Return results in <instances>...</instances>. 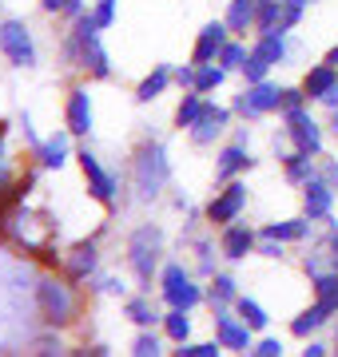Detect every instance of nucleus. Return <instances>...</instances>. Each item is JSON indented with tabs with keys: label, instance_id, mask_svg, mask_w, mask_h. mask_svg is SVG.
Segmentation results:
<instances>
[{
	"label": "nucleus",
	"instance_id": "nucleus-1",
	"mask_svg": "<svg viewBox=\"0 0 338 357\" xmlns=\"http://www.w3.org/2000/svg\"><path fill=\"white\" fill-rule=\"evenodd\" d=\"M171 178V163H168V151L159 143H143L135 159H131V187L140 191V199H156Z\"/></svg>",
	"mask_w": 338,
	"mask_h": 357
},
{
	"label": "nucleus",
	"instance_id": "nucleus-2",
	"mask_svg": "<svg viewBox=\"0 0 338 357\" xmlns=\"http://www.w3.org/2000/svg\"><path fill=\"white\" fill-rule=\"evenodd\" d=\"M100 32H104V28L96 24L91 13L76 16V28H72V40H76V68H88L96 79H108L112 76V60H108L104 44H100Z\"/></svg>",
	"mask_w": 338,
	"mask_h": 357
},
{
	"label": "nucleus",
	"instance_id": "nucleus-3",
	"mask_svg": "<svg viewBox=\"0 0 338 357\" xmlns=\"http://www.w3.org/2000/svg\"><path fill=\"white\" fill-rule=\"evenodd\" d=\"M76 282L68 278H44L36 286V302H40V318L48 321L52 330H64L68 321L76 318Z\"/></svg>",
	"mask_w": 338,
	"mask_h": 357
},
{
	"label": "nucleus",
	"instance_id": "nucleus-4",
	"mask_svg": "<svg viewBox=\"0 0 338 357\" xmlns=\"http://www.w3.org/2000/svg\"><path fill=\"white\" fill-rule=\"evenodd\" d=\"M159 255H163V230L159 227H140L128 238V262L143 286L159 274Z\"/></svg>",
	"mask_w": 338,
	"mask_h": 357
},
{
	"label": "nucleus",
	"instance_id": "nucleus-5",
	"mask_svg": "<svg viewBox=\"0 0 338 357\" xmlns=\"http://www.w3.org/2000/svg\"><path fill=\"white\" fill-rule=\"evenodd\" d=\"M159 286H163V302H168L171 310H196L199 302L207 298V294L191 282V274H187L179 262H171V266L159 270Z\"/></svg>",
	"mask_w": 338,
	"mask_h": 357
},
{
	"label": "nucleus",
	"instance_id": "nucleus-6",
	"mask_svg": "<svg viewBox=\"0 0 338 357\" xmlns=\"http://www.w3.org/2000/svg\"><path fill=\"white\" fill-rule=\"evenodd\" d=\"M0 52L13 68H36V40L24 20H0Z\"/></svg>",
	"mask_w": 338,
	"mask_h": 357
},
{
	"label": "nucleus",
	"instance_id": "nucleus-7",
	"mask_svg": "<svg viewBox=\"0 0 338 357\" xmlns=\"http://www.w3.org/2000/svg\"><path fill=\"white\" fill-rule=\"evenodd\" d=\"M279 107H283V88L271 84V79L247 84V91H243V96H235V103H231V112L243 115V119H259V115L279 112Z\"/></svg>",
	"mask_w": 338,
	"mask_h": 357
},
{
	"label": "nucleus",
	"instance_id": "nucleus-8",
	"mask_svg": "<svg viewBox=\"0 0 338 357\" xmlns=\"http://www.w3.org/2000/svg\"><path fill=\"white\" fill-rule=\"evenodd\" d=\"M286 119V135L295 143V151L302 155H323V128L307 107H295V112H283Z\"/></svg>",
	"mask_w": 338,
	"mask_h": 357
},
{
	"label": "nucleus",
	"instance_id": "nucleus-9",
	"mask_svg": "<svg viewBox=\"0 0 338 357\" xmlns=\"http://www.w3.org/2000/svg\"><path fill=\"white\" fill-rule=\"evenodd\" d=\"M80 171H84V178H88V191H91V199L96 203H104V206H112L116 203V191H119V178L108 171L96 155L88 151V147H80Z\"/></svg>",
	"mask_w": 338,
	"mask_h": 357
},
{
	"label": "nucleus",
	"instance_id": "nucleus-10",
	"mask_svg": "<svg viewBox=\"0 0 338 357\" xmlns=\"http://www.w3.org/2000/svg\"><path fill=\"white\" fill-rule=\"evenodd\" d=\"M243 206H247V187L239 178H231V183H223V191L207 203V222L227 227V222H235V218L243 215Z\"/></svg>",
	"mask_w": 338,
	"mask_h": 357
},
{
	"label": "nucleus",
	"instance_id": "nucleus-11",
	"mask_svg": "<svg viewBox=\"0 0 338 357\" xmlns=\"http://www.w3.org/2000/svg\"><path fill=\"white\" fill-rule=\"evenodd\" d=\"M335 187H330V178L326 175H314L307 187H302V211H307V218L311 222H326L330 218V211H335Z\"/></svg>",
	"mask_w": 338,
	"mask_h": 357
},
{
	"label": "nucleus",
	"instance_id": "nucleus-12",
	"mask_svg": "<svg viewBox=\"0 0 338 357\" xmlns=\"http://www.w3.org/2000/svg\"><path fill=\"white\" fill-rule=\"evenodd\" d=\"M227 40H231L227 20H211V24H203V32L196 36V48H191V64H215Z\"/></svg>",
	"mask_w": 338,
	"mask_h": 357
},
{
	"label": "nucleus",
	"instance_id": "nucleus-13",
	"mask_svg": "<svg viewBox=\"0 0 338 357\" xmlns=\"http://www.w3.org/2000/svg\"><path fill=\"white\" fill-rule=\"evenodd\" d=\"M96 266H100V255H96V243H76L72 250L64 255V262H60V274H64L68 282H88L91 274H96Z\"/></svg>",
	"mask_w": 338,
	"mask_h": 357
},
{
	"label": "nucleus",
	"instance_id": "nucleus-14",
	"mask_svg": "<svg viewBox=\"0 0 338 357\" xmlns=\"http://www.w3.org/2000/svg\"><path fill=\"white\" fill-rule=\"evenodd\" d=\"M255 246H259V234H255L251 227H243L239 218L223 227V234H219V250H223V258H231V262H243L247 255H255Z\"/></svg>",
	"mask_w": 338,
	"mask_h": 357
},
{
	"label": "nucleus",
	"instance_id": "nucleus-15",
	"mask_svg": "<svg viewBox=\"0 0 338 357\" xmlns=\"http://www.w3.org/2000/svg\"><path fill=\"white\" fill-rule=\"evenodd\" d=\"M227 123H231V107H215V103H203V115H199V123L191 128V143H199V147L215 143L223 131H227Z\"/></svg>",
	"mask_w": 338,
	"mask_h": 357
},
{
	"label": "nucleus",
	"instance_id": "nucleus-16",
	"mask_svg": "<svg viewBox=\"0 0 338 357\" xmlns=\"http://www.w3.org/2000/svg\"><path fill=\"white\" fill-rule=\"evenodd\" d=\"M64 128L72 135H91V96L88 88H72L64 103Z\"/></svg>",
	"mask_w": 338,
	"mask_h": 357
},
{
	"label": "nucleus",
	"instance_id": "nucleus-17",
	"mask_svg": "<svg viewBox=\"0 0 338 357\" xmlns=\"http://www.w3.org/2000/svg\"><path fill=\"white\" fill-rule=\"evenodd\" d=\"M255 167V159H251L247 143H227L219 155H215V178L219 183H231V178H239L243 171H251Z\"/></svg>",
	"mask_w": 338,
	"mask_h": 357
},
{
	"label": "nucleus",
	"instance_id": "nucleus-18",
	"mask_svg": "<svg viewBox=\"0 0 338 357\" xmlns=\"http://www.w3.org/2000/svg\"><path fill=\"white\" fill-rule=\"evenodd\" d=\"M215 330H219V342H223V349H239V354H247L251 349V326L243 318L235 321L227 310H215Z\"/></svg>",
	"mask_w": 338,
	"mask_h": 357
},
{
	"label": "nucleus",
	"instance_id": "nucleus-19",
	"mask_svg": "<svg viewBox=\"0 0 338 357\" xmlns=\"http://www.w3.org/2000/svg\"><path fill=\"white\" fill-rule=\"evenodd\" d=\"M68 135H72V131H60V135L40 139L36 147H32V155H36V163L44 167V171H60V167L68 163Z\"/></svg>",
	"mask_w": 338,
	"mask_h": 357
},
{
	"label": "nucleus",
	"instance_id": "nucleus-20",
	"mask_svg": "<svg viewBox=\"0 0 338 357\" xmlns=\"http://www.w3.org/2000/svg\"><path fill=\"white\" fill-rule=\"evenodd\" d=\"M283 13H286V0H259V16H255V32H259V36H271V32H283V36H286Z\"/></svg>",
	"mask_w": 338,
	"mask_h": 357
},
{
	"label": "nucleus",
	"instance_id": "nucleus-21",
	"mask_svg": "<svg viewBox=\"0 0 338 357\" xmlns=\"http://www.w3.org/2000/svg\"><path fill=\"white\" fill-rule=\"evenodd\" d=\"M330 88H338V68H330L323 60L318 68H311L307 72V79H302V91H307V100H323Z\"/></svg>",
	"mask_w": 338,
	"mask_h": 357
},
{
	"label": "nucleus",
	"instance_id": "nucleus-22",
	"mask_svg": "<svg viewBox=\"0 0 338 357\" xmlns=\"http://www.w3.org/2000/svg\"><path fill=\"white\" fill-rule=\"evenodd\" d=\"M255 16H259V0H231L223 20H227V28H231V32H239V36H243L247 28H255Z\"/></svg>",
	"mask_w": 338,
	"mask_h": 357
},
{
	"label": "nucleus",
	"instance_id": "nucleus-23",
	"mask_svg": "<svg viewBox=\"0 0 338 357\" xmlns=\"http://www.w3.org/2000/svg\"><path fill=\"white\" fill-rule=\"evenodd\" d=\"M283 171H286V183H295V187H307V183L318 175V171H314V155H302V151L286 155Z\"/></svg>",
	"mask_w": 338,
	"mask_h": 357
},
{
	"label": "nucleus",
	"instance_id": "nucleus-24",
	"mask_svg": "<svg viewBox=\"0 0 338 357\" xmlns=\"http://www.w3.org/2000/svg\"><path fill=\"white\" fill-rule=\"evenodd\" d=\"M124 314H128V318L135 321L140 330H152L156 321H163V318H159V310H156V302H152V298H128V302H124Z\"/></svg>",
	"mask_w": 338,
	"mask_h": 357
},
{
	"label": "nucleus",
	"instance_id": "nucleus-25",
	"mask_svg": "<svg viewBox=\"0 0 338 357\" xmlns=\"http://www.w3.org/2000/svg\"><path fill=\"white\" fill-rule=\"evenodd\" d=\"M203 96H199V91H187V96H183L179 100V107H175V128L179 131H191L199 123V115H203Z\"/></svg>",
	"mask_w": 338,
	"mask_h": 357
},
{
	"label": "nucleus",
	"instance_id": "nucleus-26",
	"mask_svg": "<svg viewBox=\"0 0 338 357\" xmlns=\"http://www.w3.org/2000/svg\"><path fill=\"white\" fill-rule=\"evenodd\" d=\"M307 230H311V218H286V222L263 227V234H271V238H279V243H302Z\"/></svg>",
	"mask_w": 338,
	"mask_h": 357
},
{
	"label": "nucleus",
	"instance_id": "nucleus-27",
	"mask_svg": "<svg viewBox=\"0 0 338 357\" xmlns=\"http://www.w3.org/2000/svg\"><path fill=\"white\" fill-rule=\"evenodd\" d=\"M168 84H171V68L159 64L156 72H152V76L143 79L140 88H135V100H140V103H152L156 96H163V88H168Z\"/></svg>",
	"mask_w": 338,
	"mask_h": 357
},
{
	"label": "nucleus",
	"instance_id": "nucleus-28",
	"mask_svg": "<svg viewBox=\"0 0 338 357\" xmlns=\"http://www.w3.org/2000/svg\"><path fill=\"white\" fill-rule=\"evenodd\" d=\"M255 56H263V60H267V64H283L286 60V40H283V32H271V36H259L255 40Z\"/></svg>",
	"mask_w": 338,
	"mask_h": 357
},
{
	"label": "nucleus",
	"instance_id": "nucleus-29",
	"mask_svg": "<svg viewBox=\"0 0 338 357\" xmlns=\"http://www.w3.org/2000/svg\"><path fill=\"white\" fill-rule=\"evenodd\" d=\"M314 294H318V306L330 310V314H338V270L335 274H314Z\"/></svg>",
	"mask_w": 338,
	"mask_h": 357
},
{
	"label": "nucleus",
	"instance_id": "nucleus-30",
	"mask_svg": "<svg viewBox=\"0 0 338 357\" xmlns=\"http://www.w3.org/2000/svg\"><path fill=\"white\" fill-rule=\"evenodd\" d=\"M235 298H239V290H235V278L231 274H215L211 278V290H207V302L215 310H223V306H231Z\"/></svg>",
	"mask_w": 338,
	"mask_h": 357
},
{
	"label": "nucleus",
	"instance_id": "nucleus-31",
	"mask_svg": "<svg viewBox=\"0 0 338 357\" xmlns=\"http://www.w3.org/2000/svg\"><path fill=\"white\" fill-rule=\"evenodd\" d=\"M326 318H330V310H323L318 302H314L307 314H299V318L291 321V333H295V337H311L318 326H326Z\"/></svg>",
	"mask_w": 338,
	"mask_h": 357
},
{
	"label": "nucleus",
	"instance_id": "nucleus-32",
	"mask_svg": "<svg viewBox=\"0 0 338 357\" xmlns=\"http://www.w3.org/2000/svg\"><path fill=\"white\" fill-rule=\"evenodd\" d=\"M163 333H168L175 345H183L191 337V318H187V310H168L163 314Z\"/></svg>",
	"mask_w": 338,
	"mask_h": 357
},
{
	"label": "nucleus",
	"instance_id": "nucleus-33",
	"mask_svg": "<svg viewBox=\"0 0 338 357\" xmlns=\"http://www.w3.org/2000/svg\"><path fill=\"white\" fill-rule=\"evenodd\" d=\"M223 79H227V68H223L219 60H215V64H199V76H196V88H191V91L207 96V91L223 88Z\"/></svg>",
	"mask_w": 338,
	"mask_h": 357
},
{
	"label": "nucleus",
	"instance_id": "nucleus-34",
	"mask_svg": "<svg viewBox=\"0 0 338 357\" xmlns=\"http://www.w3.org/2000/svg\"><path fill=\"white\" fill-rule=\"evenodd\" d=\"M235 314L247 321L251 330H267V321H271V318H267V310H263L255 298H235Z\"/></svg>",
	"mask_w": 338,
	"mask_h": 357
},
{
	"label": "nucleus",
	"instance_id": "nucleus-35",
	"mask_svg": "<svg viewBox=\"0 0 338 357\" xmlns=\"http://www.w3.org/2000/svg\"><path fill=\"white\" fill-rule=\"evenodd\" d=\"M247 44H239V40H227L223 44V52H219V64L227 68V72H243V64H247Z\"/></svg>",
	"mask_w": 338,
	"mask_h": 357
},
{
	"label": "nucleus",
	"instance_id": "nucleus-36",
	"mask_svg": "<svg viewBox=\"0 0 338 357\" xmlns=\"http://www.w3.org/2000/svg\"><path fill=\"white\" fill-rule=\"evenodd\" d=\"M223 354V342L215 337V342H183L179 349H175V357H219Z\"/></svg>",
	"mask_w": 338,
	"mask_h": 357
},
{
	"label": "nucleus",
	"instance_id": "nucleus-37",
	"mask_svg": "<svg viewBox=\"0 0 338 357\" xmlns=\"http://www.w3.org/2000/svg\"><path fill=\"white\" fill-rule=\"evenodd\" d=\"M40 8L52 16H72L76 20L80 13H84V0H40Z\"/></svg>",
	"mask_w": 338,
	"mask_h": 357
},
{
	"label": "nucleus",
	"instance_id": "nucleus-38",
	"mask_svg": "<svg viewBox=\"0 0 338 357\" xmlns=\"http://www.w3.org/2000/svg\"><path fill=\"white\" fill-rule=\"evenodd\" d=\"M267 72H271V64H267L263 56H255V52H251L247 64H243V76H247V84H259V79H267Z\"/></svg>",
	"mask_w": 338,
	"mask_h": 357
},
{
	"label": "nucleus",
	"instance_id": "nucleus-39",
	"mask_svg": "<svg viewBox=\"0 0 338 357\" xmlns=\"http://www.w3.org/2000/svg\"><path fill=\"white\" fill-rule=\"evenodd\" d=\"M131 354L135 357H156L159 354V337L152 330H140V337H135V345H131Z\"/></svg>",
	"mask_w": 338,
	"mask_h": 357
},
{
	"label": "nucleus",
	"instance_id": "nucleus-40",
	"mask_svg": "<svg viewBox=\"0 0 338 357\" xmlns=\"http://www.w3.org/2000/svg\"><path fill=\"white\" fill-rule=\"evenodd\" d=\"M91 16H96V24H100V28H112V24H116V0H96Z\"/></svg>",
	"mask_w": 338,
	"mask_h": 357
},
{
	"label": "nucleus",
	"instance_id": "nucleus-41",
	"mask_svg": "<svg viewBox=\"0 0 338 357\" xmlns=\"http://www.w3.org/2000/svg\"><path fill=\"white\" fill-rule=\"evenodd\" d=\"M196 76H199V64H187V68H175V72H171V79H175L183 91L196 88Z\"/></svg>",
	"mask_w": 338,
	"mask_h": 357
},
{
	"label": "nucleus",
	"instance_id": "nucleus-42",
	"mask_svg": "<svg viewBox=\"0 0 338 357\" xmlns=\"http://www.w3.org/2000/svg\"><path fill=\"white\" fill-rule=\"evenodd\" d=\"M255 255H263V258H283V243H279V238H271V234H259Z\"/></svg>",
	"mask_w": 338,
	"mask_h": 357
},
{
	"label": "nucleus",
	"instance_id": "nucleus-43",
	"mask_svg": "<svg viewBox=\"0 0 338 357\" xmlns=\"http://www.w3.org/2000/svg\"><path fill=\"white\" fill-rule=\"evenodd\" d=\"M251 354L255 357H283V342L279 337H263L259 345H251Z\"/></svg>",
	"mask_w": 338,
	"mask_h": 357
},
{
	"label": "nucleus",
	"instance_id": "nucleus-44",
	"mask_svg": "<svg viewBox=\"0 0 338 357\" xmlns=\"http://www.w3.org/2000/svg\"><path fill=\"white\" fill-rule=\"evenodd\" d=\"M302 100H307L302 88H283V107L279 112H295V107H302Z\"/></svg>",
	"mask_w": 338,
	"mask_h": 357
},
{
	"label": "nucleus",
	"instance_id": "nucleus-45",
	"mask_svg": "<svg viewBox=\"0 0 338 357\" xmlns=\"http://www.w3.org/2000/svg\"><path fill=\"white\" fill-rule=\"evenodd\" d=\"M302 8H307V4H299V0H286V13H283V24H286V32H291V28H295V24L302 20Z\"/></svg>",
	"mask_w": 338,
	"mask_h": 357
},
{
	"label": "nucleus",
	"instance_id": "nucleus-46",
	"mask_svg": "<svg viewBox=\"0 0 338 357\" xmlns=\"http://www.w3.org/2000/svg\"><path fill=\"white\" fill-rule=\"evenodd\" d=\"M64 345H60V337H44V342L36 345V354H60Z\"/></svg>",
	"mask_w": 338,
	"mask_h": 357
},
{
	"label": "nucleus",
	"instance_id": "nucleus-47",
	"mask_svg": "<svg viewBox=\"0 0 338 357\" xmlns=\"http://www.w3.org/2000/svg\"><path fill=\"white\" fill-rule=\"evenodd\" d=\"M323 175L330 178V187H335V191H338V159H330V163L323 167Z\"/></svg>",
	"mask_w": 338,
	"mask_h": 357
},
{
	"label": "nucleus",
	"instance_id": "nucleus-48",
	"mask_svg": "<svg viewBox=\"0 0 338 357\" xmlns=\"http://www.w3.org/2000/svg\"><path fill=\"white\" fill-rule=\"evenodd\" d=\"M104 290L108 294H124V282H119V278H104Z\"/></svg>",
	"mask_w": 338,
	"mask_h": 357
},
{
	"label": "nucleus",
	"instance_id": "nucleus-49",
	"mask_svg": "<svg viewBox=\"0 0 338 357\" xmlns=\"http://www.w3.org/2000/svg\"><path fill=\"white\" fill-rule=\"evenodd\" d=\"M302 354H307V357H323V354H326V345L311 342V345H307V349H302Z\"/></svg>",
	"mask_w": 338,
	"mask_h": 357
},
{
	"label": "nucleus",
	"instance_id": "nucleus-50",
	"mask_svg": "<svg viewBox=\"0 0 338 357\" xmlns=\"http://www.w3.org/2000/svg\"><path fill=\"white\" fill-rule=\"evenodd\" d=\"M323 103L330 107V112H335V107H338V88H330V91H326V96H323Z\"/></svg>",
	"mask_w": 338,
	"mask_h": 357
},
{
	"label": "nucleus",
	"instance_id": "nucleus-51",
	"mask_svg": "<svg viewBox=\"0 0 338 357\" xmlns=\"http://www.w3.org/2000/svg\"><path fill=\"white\" fill-rule=\"evenodd\" d=\"M330 258H335V270H338V227H335V238H330Z\"/></svg>",
	"mask_w": 338,
	"mask_h": 357
},
{
	"label": "nucleus",
	"instance_id": "nucleus-52",
	"mask_svg": "<svg viewBox=\"0 0 338 357\" xmlns=\"http://www.w3.org/2000/svg\"><path fill=\"white\" fill-rule=\"evenodd\" d=\"M326 64H330V68H338V44H335L330 52H326Z\"/></svg>",
	"mask_w": 338,
	"mask_h": 357
},
{
	"label": "nucleus",
	"instance_id": "nucleus-53",
	"mask_svg": "<svg viewBox=\"0 0 338 357\" xmlns=\"http://www.w3.org/2000/svg\"><path fill=\"white\" fill-rule=\"evenodd\" d=\"M8 187V171H4V163H0V191Z\"/></svg>",
	"mask_w": 338,
	"mask_h": 357
},
{
	"label": "nucleus",
	"instance_id": "nucleus-54",
	"mask_svg": "<svg viewBox=\"0 0 338 357\" xmlns=\"http://www.w3.org/2000/svg\"><path fill=\"white\" fill-rule=\"evenodd\" d=\"M330 128H335V135H338V107L330 112Z\"/></svg>",
	"mask_w": 338,
	"mask_h": 357
},
{
	"label": "nucleus",
	"instance_id": "nucleus-55",
	"mask_svg": "<svg viewBox=\"0 0 338 357\" xmlns=\"http://www.w3.org/2000/svg\"><path fill=\"white\" fill-rule=\"evenodd\" d=\"M0 143H4V123H0Z\"/></svg>",
	"mask_w": 338,
	"mask_h": 357
},
{
	"label": "nucleus",
	"instance_id": "nucleus-56",
	"mask_svg": "<svg viewBox=\"0 0 338 357\" xmlns=\"http://www.w3.org/2000/svg\"><path fill=\"white\" fill-rule=\"evenodd\" d=\"M299 4H307V0H299Z\"/></svg>",
	"mask_w": 338,
	"mask_h": 357
}]
</instances>
